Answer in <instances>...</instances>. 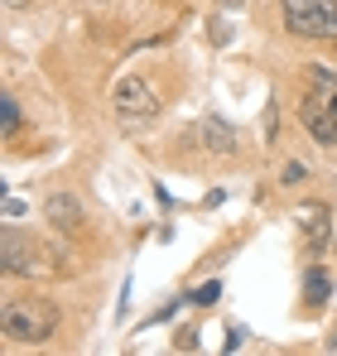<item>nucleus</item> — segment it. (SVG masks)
<instances>
[{"instance_id": "10", "label": "nucleus", "mask_w": 337, "mask_h": 356, "mask_svg": "<svg viewBox=\"0 0 337 356\" xmlns=\"http://www.w3.org/2000/svg\"><path fill=\"white\" fill-rule=\"evenodd\" d=\"M19 102H15V97H5V102H0V130H5V140H15V135H19Z\"/></svg>"}, {"instance_id": "7", "label": "nucleus", "mask_w": 337, "mask_h": 356, "mask_svg": "<svg viewBox=\"0 0 337 356\" xmlns=\"http://www.w3.org/2000/svg\"><path fill=\"white\" fill-rule=\"evenodd\" d=\"M299 232H304V245H308V250H323V241H328V207H323V202H304Z\"/></svg>"}, {"instance_id": "5", "label": "nucleus", "mask_w": 337, "mask_h": 356, "mask_svg": "<svg viewBox=\"0 0 337 356\" xmlns=\"http://www.w3.org/2000/svg\"><path fill=\"white\" fill-rule=\"evenodd\" d=\"M44 222L54 227V232H63V236H72V232H82V202L72 197V193H54L49 202H44Z\"/></svg>"}, {"instance_id": "9", "label": "nucleus", "mask_w": 337, "mask_h": 356, "mask_svg": "<svg viewBox=\"0 0 337 356\" xmlns=\"http://www.w3.org/2000/svg\"><path fill=\"white\" fill-rule=\"evenodd\" d=\"M304 298H308V308H323L333 298V275L323 265H308L304 270Z\"/></svg>"}, {"instance_id": "1", "label": "nucleus", "mask_w": 337, "mask_h": 356, "mask_svg": "<svg viewBox=\"0 0 337 356\" xmlns=\"http://www.w3.org/2000/svg\"><path fill=\"white\" fill-rule=\"evenodd\" d=\"M58 332V308L49 298H5L0 308V337L15 347H39Z\"/></svg>"}, {"instance_id": "4", "label": "nucleus", "mask_w": 337, "mask_h": 356, "mask_svg": "<svg viewBox=\"0 0 337 356\" xmlns=\"http://www.w3.org/2000/svg\"><path fill=\"white\" fill-rule=\"evenodd\" d=\"M44 260H49V250H44L34 236L15 232V227L0 232V265H5V275H39Z\"/></svg>"}, {"instance_id": "13", "label": "nucleus", "mask_w": 337, "mask_h": 356, "mask_svg": "<svg viewBox=\"0 0 337 356\" xmlns=\"http://www.w3.org/2000/svg\"><path fill=\"white\" fill-rule=\"evenodd\" d=\"M5 217H24V202L19 197H5Z\"/></svg>"}, {"instance_id": "11", "label": "nucleus", "mask_w": 337, "mask_h": 356, "mask_svg": "<svg viewBox=\"0 0 337 356\" xmlns=\"http://www.w3.org/2000/svg\"><path fill=\"white\" fill-rule=\"evenodd\" d=\"M217 298H222V284L212 280V284H203V289H193V294H188V303H198V308H212Z\"/></svg>"}, {"instance_id": "2", "label": "nucleus", "mask_w": 337, "mask_h": 356, "mask_svg": "<svg viewBox=\"0 0 337 356\" xmlns=\"http://www.w3.org/2000/svg\"><path fill=\"white\" fill-rule=\"evenodd\" d=\"M280 15L299 39H337V0H284Z\"/></svg>"}, {"instance_id": "8", "label": "nucleus", "mask_w": 337, "mask_h": 356, "mask_svg": "<svg viewBox=\"0 0 337 356\" xmlns=\"http://www.w3.org/2000/svg\"><path fill=\"white\" fill-rule=\"evenodd\" d=\"M299 120H304V130L318 140V145H337V111H323V106H299Z\"/></svg>"}, {"instance_id": "6", "label": "nucleus", "mask_w": 337, "mask_h": 356, "mask_svg": "<svg viewBox=\"0 0 337 356\" xmlns=\"http://www.w3.org/2000/svg\"><path fill=\"white\" fill-rule=\"evenodd\" d=\"M193 135H198V145H203L207 154H231V149H236V130H231L222 116H203Z\"/></svg>"}, {"instance_id": "3", "label": "nucleus", "mask_w": 337, "mask_h": 356, "mask_svg": "<svg viewBox=\"0 0 337 356\" xmlns=\"http://www.w3.org/2000/svg\"><path fill=\"white\" fill-rule=\"evenodd\" d=\"M111 106L120 120H150L159 111V92L150 87V77H140V72H130V77H120L111 92Z\"/></svg>"}, {"instance_id": "12", "label": "nucleus", "mask_w": 337, "mask_h": 356, "mask_svg": "<svg viewBox=\"0 0 337 356\" xmlns=\"http://www.w3.org/2000/svg\"><path fill=\"white\" fill-rule=\"evenodd\" d=\"M280 183H284V188H299V183H308V169H304V164H284Z\"/></svg>"}]
</instances>
